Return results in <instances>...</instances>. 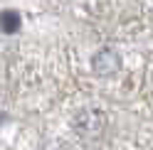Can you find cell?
Masks as SVG:
<instances>
[{
  "mask_svg": "<svg viewBox=\"0 0 153 150\" xmlns=\"http://www.w3.org/2000/svg\"><path fill=\"white\" fill-rule=\"evenodd\" d=\"M119 69H121V57H119L116 49H111V47H104V49H99L91 57V71L99 74V76L116 74Z\"/></svg>",
  "mask_w": 153,
  "mask_h": 150,
  "instance_id": "7a4b0ae2",
  "label": "cell"
},
{
  "mask_svg": "<svg viewBox=\"0 0 153 150\" xmlns=\"http://www.w3.org/2000/svg\"><path fill=\"white\" fill-rule=\"evenodd\" d=\"M104 126H106V118L97 108H84L74 116V130L82 135H99Z\"/></svg>",
  "mask_w": 153,
  "mask_h": 150,
  "instance_id": "6da1fadb",
  "label": "cell"
},
{
  "mask_svg": "<svg viewBox=\"0 0 153 150\" xmlns=\"http://www.w3.org/2000/svg\"><path fill=\"white\" fill-rule=\"evenodd\" d=\"M22 27V17L17 10H3L0 12V32L3 35H15Z\"/></svg>",
  "mask_w": 153,
  "mask_h": 150,
  "instance_id": "3957f363",
  "label": "cell"
}]
</instances>
